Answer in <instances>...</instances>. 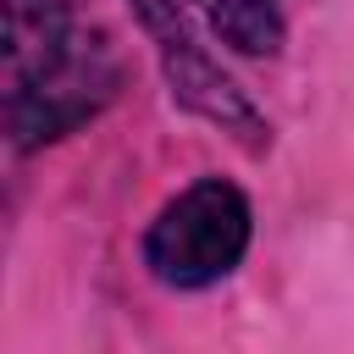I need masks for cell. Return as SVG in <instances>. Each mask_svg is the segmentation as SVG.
I'll use <instances>...</instances> for the list:
<instances>
[{"label":"cell","instance_id":"cell-1","mask_svg":"<svg viewBox=\"0 0 354 354\" xmlns=\"http://www.w3.org/2000/svg\"><path fill=\"white\" fill-rule=\"evenodd\" d=\"M6 11V133L17 149L50 144L105 111L116 61L72 0H0Z\"/></svg>","mask_w":354,"mask_h":354},{"label":"cell","instance_id":"cell-2","mask_svg":"<svg viewBox=\"0 0 354 354\" xmlns=\"http://www.w3.org/2000/svg\"><path fill=\"white\" fill-rule=\"evenodd\" d=\"M133 11L160 55L171 100H183L194 116L216 122L249 155H260L271 144V122L254 111L243 83L221 66V55L205 44V33L221 39L232 55H271L282 44L277 0H133Z\"/></svg>","mask_w":354,"mask_h":354},{"label":"cell","instance_id":"cell-3","mask_svg":"<svg viewBox=\"0 0 354 354\" xmlns=\"http://www.w3.org/2000/svg\"><path fill=\"white\" fill-rule=\"evenodd\" d=\"M249 232H254V216L243 188L227 177H199L177 199H166L160 216L149 221L144 266L155 282L177 293H199L238 271V260L249 254Z\"/></svg>","mask_w":354,"mask_h":354}]
</instances>
